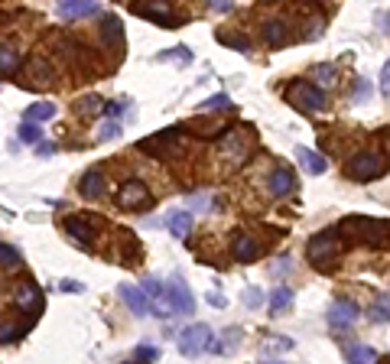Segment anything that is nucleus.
I'll use <instances>...</instances> for the list:
<instances>
[{
  "instance_id": "nucleus-1",
  "label": "nucleus",
  "mask_w": 390,
  "mask_h": 364,
  "mask_svg": "<svg viewBox=\"0 0 390 364\" xmlns=\"http://www.w3.org/2000/svg\"><path fill=\"white\" fill-rule=\"evenodd\" d=\"M341 241H345V237H341L339 228L309 237V244H306V261L313 263L319 273H332L335 267H339V261H341V251H345Z\"/></svg>"
},
{
  "instance_id": "nucleus-2",
  "label": "nucleus",
  "mask_w": 390,
  "mask_h": 364,
  "mask_svg": "<svg viewBox=\"0 0 390 364\" xmlns=\"http://www.w3.org/2000/svg\"><path fill=\"white\" fill-rule=\"evenodd\" d=\"M341 237L351 244H367V247H390V221H377V218H345L339 225Z\"/></svg>"
},
{
  "instance_id": "nucleus-3",
  "label": "nucleus",
  "mask_w": 390,
  "mask_h": 364,
  "mask_svg": "<svg viewBox=\"0 0 390 364\" xmlns=\"http://www.w3.org/2000/svg\"><path fill=\"white\" fill-rule=\"evenodd\" d=\"M387 166H390V160H384L381 153L361 150L345 163V176L355 179V182H371V179H377L381 172H387Z\"/></svg>"
},
{
  "instance_id": "nucleus-4",
  "label": "nucleus",
  "mask_w": 390,
  "mask_h": 364,
  "mask_svg": "<svg viewBox=\"0 0 390 364\" xmlns=\"http://www.w3.org/2000/svg\"><path fill=\"white\" fill-rule=\"evenodd\" d=\"M287 101L296 104L299 111H306V114H319V111H325V92L319 85H313V82H289L287 85Z\"/></svg>"
},
{
  "instance_id": "nucleus-5",
  "label": "nucleus",
  "mask_w": 390,
  "mask_h": 364,
  "mask_svg": "<svg viewBox=\"0 0 390 364\" xmlns=\"http://www.w3.org/2000/svg\"><path fill=\"white\" fill-rule=\"evenodd\" d=\"M179 134H182V124L146 137V140H140L137 146H140L144 153H150V156H156V160H170V156H179V153H182V140H179Z\"/></svg>"
},
{
  "instance_id": "nucleus-6",
  "label": "nucleus",
  "mask_w": 390,
  "mask_h": 364,
  "mask_svg": "<svg viewBox=\"0 0 390 364\" xmlns=\"http://www.w3.org/2000/svg\"><path fill=\"white\" fill-rule=\"evenodd\" d=\"M118 205L127 212H150L153 208V195L146 192V186L140 179H124L118 189Z\"/></svg>"
},
{
  "instance_id": "nucleus-7",
  "label": "nucleus",
  "mask_w": 390,
  "mask_h": 364,
  "mask_svg": "<svg viewBox=\"0 0 390 364\" xmlns=\"http://www.w3.org/2000/svg\"><path fill=\"white\" fill-rule=\"evenodd\" d=\"M130 10H134L137 17L150 20V23H156V26H182V20L172 13L170 0H137Z\"/></svg>"
},
{
  "instance_id": "nucleus-8",
  "label": "nucleus",
  "mask_w": 390,
  "mask_h": 364,
  "mask_svg": "<svg viewBox=\"0 0 390 364\" xmlns=\"http://www.w3.org/2000/svg\"><path fill=\"white\" fill-rule=\"evenodd\" d=\"M208 345H212V329L205 322H195V325H186V329L179 332V351L186 358L208 351Z\"/></svg>"
},
{
  "instance_id": "nucleus-9",
  "label": "nucleus",
  "mask_w": 390,
  "mask_h": 364,
  "mask_svg": "<svg viewBox=\"0 0 390 364\" xmlns=\"http://www.w3.org/2000/svg\"><path fill=\"white\" fill-rule=\"evenodd\" d=\"M20 75H30V78H20V85L23 88H49L52 85V65L49 59H43V56H30V59L23 62V68H20Z\"/></svg>"
},
{
  "instance_id": "nucleus-10",
  "label": "nucleus",
  "mask_w": 390,
  "mask_h": 364,
  "mask_svg": "<svg viewBox=\"0 0 390 364\" xmlns=\"http://www.w3.org/2000/svg\"><path fill=\"white\" fill-rule=\"evenodd\" d=\"M94 225H101V221L92 218V215H68L62 228H65V234L72 237L75 244L92 247L94 244V234H98V231H94Z\"/></svg>"
},
{
  "instance_id": "nucleus-11",
  "label": "nucleus",
  "mask_w": 390,
  "mask_h": 364,
  "mask_svg": "<svg viewBox=\"0 0 390 364\" xmlns=\"http://www.w3.org/2000/svg\"><path fill=\"white\" fill-rule=\"evenodd\" d=\"M144 289H146V296H150V303H153V313L163 315V319H170L172 303H170V289H166V283H163L160 277H146Z\"/></svg>"
},
{
  "instance_id": "nucleus-12",
  "label": "nucleus",
  "mask_w": 390,
  "mask_h": 364,
  "mask_svg": "<svg viewBox=\"0 0 390 364\" xmlns=\"http://www.w3.org/2000/svg\"><path fill=\"white\" fill-rule=\"evenodd\" d=\"M118 296L127 303V309L134 315H150L153 313V303H150V296H146L144 287H134V283H120V287H118Z\"/></svg>"
},
{
  "instance_id": "nucleus-13",
  "label": "nucleus",
  "mask_w": 390,
  "mask_h": 364,
  "mask_svg": "<svg viewBox=\"0 0 390 364\" xmlns=\"http://www.w3.org/2000/svg\"><path fill=\"white\" fill-rule=\"evenodd\" d=\"M13 306L23 309V313H30V315H39V313H43V293H39V287L30 283V280H23L20 289L13 293Z\"/></svg>"
},
{
  "instance_id": "nucleus-14",
  "label": "nucleus",
  "mask_w": 390,
  "mask_h": 364,
  "mask_svg": "<svg viewBox=\"0 0 390 364\" xmlns=\"http://www.w3.org/2000/svg\"><path fill=\"white\" fill-rule=\"evenodd\" d=\"M166 289H170V303H172V313L179 315H189L195 309V296H192V289L182 283V277H172L170 283H166Z\"/></svg>"
},
{
  "instance_id": "nucleus-15",
  "label": "nucleus",
  "mask_w": 390,
  "mask_h": 364,
  "mask_svg": "<svg viewBox=\"0 0 390 364\" xmlns=\"http://www.w3.org/2000/svg\"><path fill=\"white\" fill-rule=\"evenodd\" d=\"M358 306L351 303V299H335L332 303V309H329V325L332 329H351L358 322Z\"/></svg>"
},
{
  "instance_id": "nucleus-16",
  "label": "nucleus",
  "mask_w": 390,
  "mask_h": 364,
  "mask_svg": "<svg viewBox=\"0 0 390 364\" xmlns=\"http://www.w3.org/2000/svg\"><path fill=\"white\" fill-rule=\"evenodd\" d=\"M221 156L228 160V170H238L241 163L247 160V140L241 134H228L221 144Z\"/></svg>"
},
{
  "instance_id": "nucleus-17",
  "label": "nucleus",
  "mask_w": 390,
  "mask_h": 364,
  "mask_svg": "<svg viewBox=\"0 0 390 364\" xmlns=\"http://www.w3.org/2000/svg\"><path fill=\"white\" fill-rule=\"evenodd\" d=\"M267 189H270L273 199H283V195H289L293 189H296V176H293V170H287V166H277V170L270 172V179H267Z\"/></svg>"
},
{
  "instance_id": "nucleus-18",
  "label": "nucleus",
  "mask_w": 390,
  "mask_h": 364,
  "mask_svg": "<svg viewBox=\"0 0 390 364\" xmlns=\"http://www.w3.org/2000/svg\"><path fill=\"white\" fill-rule=\"evenodd\" d=\"M257 254H260V247H257V241L251 234H234V241H231V257L234 261H241V263H251V261H257Z\"/></svg>"
},
{
  "instance_id": "nucleus-19",
  "label": "nucleus",
  "mask_w": 390,
  "mask_h": 364,
  "mask_svg": "<svg viewBox=\"0 0 390 364\" xmlns=\"http://www.w3.org/2000/svg\"><path fill=\"white\" fill-rule=\"evenodd\" d=\"M296 160H299V166H303L306 172H313V176H322V172L329 170V160H325V156H319L315 150H309V146H299Z\"/></svg>"
},
{
  "instance_id": "nucleus-20",
  "label": "nucleus",
  "mask_w": 390,
  "mask_h": 364,
  "mask_svg": "<svg viewBox=\"0 0 390 364\" xmlns=\"http://www.w3.org/2000/svg\"><path fill=\"white\" fill-rule=\"evenodd\" d=\"M20 65H23V56H20L17 46L0 43V72H4V75H17Z\"/></svg>"
},
{
  "instance_id": "nucleus-21",
  "label": "nucleus",
  "mask_w": 390,
  "mask_h": 364,
  "mask_svg": "<svg viewBox=\"0 0 390 364\" xmlns=\"http://www.w3.org/2000/svg\"><path fill=\"white\" fill-rule=\"evenodd\" d=\"M166 228L172 231L176 241H186L189 231H192V215H189V212H170V215H166Z\"/></svg>"
},
{
  "instance_id": "nucleus-22",
  "label": "nucleus",
  "mask_w": 390,
  "mask_h": 364,
  "mask_svg": "<svg viewBox=\"0 0 390 364\" xmlns=\"http://www.w3.org/2000/svg\"><path fill=\"white\" fill-rule=\"evenodd\" d=\"M287 39H289V33H287V23H283V20H267V23H263V43L267 46L277 49V46H283Z\"/></svg>"
},
{
  "instance_id": "nucleus-23",
  "label": "nucleus",
  "mask_w": 390,
  "mask_h": 364,
  "mask_svg": "<svg viewBox=\"0 0 390 364\" xmlns=\"http://www.w3.org/2000/svg\"><path fill=\"white\" fill-rule=\"evenodd\" d=\"M78 192H82V199H101L104 195V176L98 170L85 172V179L78 182Z\"/></svg>"
},
{
  "instance_id": "nucleus-24",
  "label": "nucleus",
  "mask_w": 390,
  "mask_h": 364,
  "mask_svg": "<svg viewBox=\"0 0 390 364\" xmlns=\"http://www.w3.org/2000/svg\"><path fill=\"white\" fill-rule=\"evenodd\" d=\"M59 10L62 17H88L98 10V4L94 0H59Z\"/></svg>"
},
{
  "instance_id": "nucleus-25",
  "label": "nucleus",
  "mask_w": 390,
  "mask_h": 364,
  "mask_svg": "<svg viewBox=\"0 0 390 364\" xmlns=\"http://www.w3.org/2000/svg\"><path fill=\"white\" fill-rule=\"evenodd\" d=\"M241 341V329H228L225 332V339H212V345H208V351H215V355H228V351H234Z\"/></svg>"
},
{
  "instance_id": "nucleus-26",
  "label": "nucleus",
  "mask_w": 390,
  "mask_h": 364,
  "mask_svg": "<svg viewBox=\"0 0 390 364\" xmlns=\"http://www.w3.org/2000/svg\"><path fill=\"white\" fill-rule=\"evenodd\" d=\"M98 111H104V104H101V98L98 94H82L75 101V114L78 118H92V114H98Z\"/></svg>"
},
{
  "instance_id": "nucleus-27",
  "label": "nucleus",
  "mask_w": 390,
  "mask_h": 364,
  "mask_svg": "<svg viewBox=\"0 0 390 364\" xmlns=\"http://www.w3.org/2000/svg\"><path fill=\"white\" fill-rule=\"evenodd\" d=\"M345 358L358 364H371V361H377V351L367 345H345Z\"/></svg>"
},
{
  "instance_id": "nucleus-28",
  "label": "nucleus",
  "mask_w": 390,
  "mask_h": 364,
  "mask_svg": "<svg viewBox=\"0 0 390 364\" xmlns=\"http://www.w3.org/2000/svg\"><path fill=\"white\" fill-rule=\"evenodd\" d=\"M289 303H293V289L289 287H277L270 293V313H287Z\"/></svg>"
},
{
  "instance_id": "nucleus-29",
  "label": "nucleus",
  "mask_w": 390,
  "mask_h": 364,
  "mask_svg": "<svg viewBox=\"0 0 390 364\" xmlns=\"http://www.w3.org/2000/svg\"><path fill=\"white\" fill-rule=\"evenodd\" d=\"M371 322H390V296L387 293H377L374 296V306H371Z\"/></svg>"
},
{
  "instance_id": "nucleus-30",
  "label": "nucleus",
  "mask_w": 390,
  "mask_h": 364,
  "mask_svg": "<svg viewBox=\"0 0 390 364\" xmlns=\"http://www.w3.org/2000/svg\"><path fill=\"white\" fill-rule=\"evenodd\" d=\"M101 36H104V43H108V46H118L120 36H124V33H120V20L118 17H104L101 20Z\"/></svg>"
},
{
  "instance_id": "nucleus-31",
  "label": "nucleus",
  "mask_w": 390,
  "mask_h": 364,
  "mask_svg": "<svg viewBox=\"0 0 390 364\" xmlns=\"http://www.w3.org/2000/svg\"><path fill=\"white\" fill-rule=\"evenodd\" d=\"M33 329V322H23V325H0V345H10V341H17L23 332Z\"/></svg>"
},
{
  "instance_id": "nucleus-32",
  "label": "nucleus",
  "mask_w": 390,
  "mask_h": 364,
  "mask_svg": "<svg viewBox=\"0 0 390 364\" xmlns=\"http://www.w3.org/2000/svg\"><path fill=\"white\" fill-rule=\"evenodd\" d=\"M49 118H56V108L49 101H39L26 108V120H49Z\"/></svg>"
},
{
  "instance_id": "nucleus-33",
  "label": "nucleus",
  "mask_w": 390,
  "mask_h": 364,
  "mask_svg": "<svg viewBox=\"0 0 390 364\" xmlns=\"http://www.w3.org/2000/svg\"><path fill=\"white\" fill-rule=\"evenodd\" d=\"M289 348H293V341L289 339H267L260 345V355L267 358V355H280V351H289Z\"/></svg>"
},
{
  "instance_id": "nucleus-34",
  "label": "nucleus",
  "mask_w": 390,
  "mask_h": 364,
  "mask_svg": "<svg viewBox=\"0 0 390 364\" xmlns=\"http://www.w3.org/2000/svg\"><path fill=\"white\" fill-rule=\"evenodd\" d=\"M228 108H231V98L225 92L212 94V98H205V101L199 104V111H228Z\"/></svg>"
},
{
  "instance_id": "nucleus-35",
  "label": "nucleus",
  "mask_w": 390,
  "mask_h": 364,
  "mask_svg": "<svg viewBox=\"0 0 390 364\" xmlns=\"http://www.w3.org/2000/svg\"><path fill=\"white\" fill-rule=\"evenodd\" d=\"M20 140H23V144H39V140H43V130L36 127V120L20 124Z\"/></svg>"
},
{
  "instance_id": "nucleus-36",
  "label": "nucleus",
  "mask_w": 390,
  "mask_h": 364,
  "mask_svg": "<svg viewBox=\"0 0 390 364\" xmlns=\"http://www.w3.org/2000/svg\"><path fill=\"white\" fill-rule=\"evenodd\" d=\"M212 202H215V195L212 192H199V195H192V212H208L212 208Z\"/></svg>"
},
{
  "instance_id": "nucleus-37",
  "label": "nucleus",
  "mask_w": 390,
  "mask_h": 364,
  "mask_svg": "<svg viewBox=\"0 0 390 364\" xmlns=\"http://www.w3.org/2000/svg\"><path fill=\"white\" fill-rule=\"evenodd\" d=\"M114 137H120V124L111 118V120H104V124H101V130H98V140H114Z\"/></svg>"
},
{
  "instance_id": "nucleus-38",
  "label": "nucleus",
  "mask_w": 390,
  "mask_h": 364,
  "mask_svg": "<svg viewBox=\"0 0 390 364\" xmlns=\"http://www.w3.org/2000/svg\"><path fill=\"white\" fill-rule=\"evenodd\" d=\"M218 39L225 46H231V49H238V52H247L251 49V43H247V39H241V36H228V33H218Z\"/></svg>"
},
{
  "instance_id": "nucleus-39",
  "label": "nucleus",
  "mask_w": 390,
  "mask_h": 364,
  "mask_svg": "<svg viewBox=\"0 0 390 364\" xmlns=\"http://www.w3.org/2000/svg\"><path fill=\"white\" fill-rule=\"evenodd\" d=\"M313 75H315V85H332V82H335V75H332V65H315Z\"/></svg>"
},
{
  "instance_id": "nucleus-40",
  "label": "nucleus",
  "mask_w": 390,
  "mask_h": 364,
  "mask_svg": "<svg viewBox=\"0 0 390 364\" xmlns=\"http://www.w3.org/2000/svg\"><path fill=\"white\" fill-rule=\"evenodd\" d=\"M241 299H244L247 309H257V306L263 303V293H260L257 287H251V289H244V296H241Z\"/></svg>"
},
{
  "instance_id": "nucleus-41",
  "label": "nucleus",
  "mask_w": 390,
  "mask_h": 364,
  "mask_svg": "<svg viewBox=\"0 0 390 364\" xmlns=\"http://www.w3.org/2000/svg\"><path fill=\"white\" fill-rule=\"evenodd\" d=\"M134 358H137V361H156V358H160V351H156L153 345H137Z\"/></svg>"
},
{
  "instance_id": "nucleus-42",
  "label": "nucleus",
  "mask_w": 390,
  "mask_h": 364,
  "mask_svg": "<svg viewBox=\"0 0 390 364\" xmlns=\"http://www.w3.org/2000/svg\"><path fill=\"white\" fill-rule=\"evenodd\" d=\"M170 56H172V59H179V62H189V59H192V52H189V49H186V46H176V49H170V52H163L160 59H170Z\"/></svg>"
},
{
  "instance_id": "nucleus-43",
  "label": "nucleus",
  "mask_w": 390,
  "mask_h": 364,
  "mask_svg": "<svg viewBox=\"0 0 390 364\" xmlns=\"http://www.w3.org/2000/svg\"><path fill=\"white\" fill-rule=\"evenodd\" d=\"M381 94L390 98V59L384 62V68H381Z\"/></svg>"
},
{
  "instance_id": "nucleus-44",
  "label": "nucleus",
  "mask_w": 390,
  "mask_h": 364,
  "mask_svg": "<svg viewBox=\"0 0 390 364\" xmlns=\"http://www.w3.org/2000/svg\"><path fill=\"white\" fill-rule=\"evenodd\" d=\"M20 261V254L13 251L10 244H0V263H17Z\"/></svg>"
},
{
  "instance_id": "nucleus-45",
  "label": "nucleus",
  "mask_w": 390,
  "mask_h": 364,
  "mask_svg": "<svg viewBox=\"0 0 390 364\" xmlns=\"http://www.w3.org/2000/svg\"><path fill=\"white\" fill-rule=\"evenodd\" d=\"M59 289H62V293H85V287H82L78 280H62Z\"/></svg>"
},
{
  "instance_id": "nucleus-46",
  "label": "nucleus",
  "mask_w": 390,
  "mask_h": 364,
  "mask_svg": "<svg viewBox=\"0 0 390 364\" xmlns=\"http://www.w3.org/2000/svg\"><path fill=\"white\" fill-rule=\"evenodd\" d=\"M208 7L218 10V13H228V10L234 7V0H208Z\"/></svg>"
},
{
  "instance_id": "nucleus-47",
  "label": "nucleus",
  "mask_w": 390,
  "mask_h": 364,
  "mask_svg": "<svg viewBox=\"0 0 390 364\" xmlns=\"http://www.w3.org/2000/svg\"><path fill=\"white\" fill-rule=\"evenodd\" d=\"M205 299H208V306H215V309H225V306H228V299L221 296V293H208Z\"/></svg>"
},
{
  "instance_id": "nucleus-48",
  "label": "nucleus",
  "mask_w": 390,
  "mask_h": 364,
  "mask_svg": "<svg viewBox=\"0 0 390 364\" xmlns=\"http://www.w3.org/2000/svg\"><path fill=\"white\" fill-rule=\"evenodd\" d=\"M36 153H39V156H52V153H56V146L46 144V140H39V144H36Z\"/></svg>"
},
{
  "instance_id": "nucleus-49",
  "label": "nucleus",
  "mask_w": 390,
  "mask_h": 364,
  "mask_svg": "<svg viewBox=\"0 0 390 364\" xmlns=\"http://www.w3.org/2000/svg\"><path fill=\"white\" fill-rule=\"evenodd\" d=\"M367 92H371V85H367L365 78H361V82H358V98H365V94H367Z\"/></svg>"
},
{
  "instance_id": "nucleus-50",
  "label": "nucleus",
  "mask_w": 390,
  "mask_h": 364,
  "mask_svg": "<svg viewBox=\"0 0 390 364\" xmlns=\"http://www.w3.org/2000/svg\"><path fill=\"white\" fill-rule=\"evenodd\" d=\"M120 111H124V104H108V114H111V118H120Z\"/></svg>"
}]
</instances>
